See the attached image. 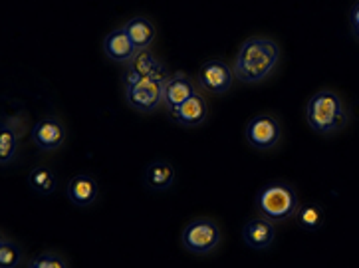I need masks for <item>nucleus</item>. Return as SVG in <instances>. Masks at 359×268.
<instances>
[{
	"instance_id": "nucleus-1",
	"label": "nucleus",
	"mask_w": 359,
	"mask_h": 268,
	"mask_svg": "<svg viewBox=\"0 0 359 268\" xmlns=\"http://www.w3.org/2000/svg\"><path fill=\"white\" fill-rule=\"evenodd\" d=\"M280 60V48L274 40L252 36L244 44L234 60V76L244 83H260L274 72Z\"/></svg>"
},
{
	"instance_id": "nucleus-2",
	"label": "nucleus",
	"mask_w": 359,
	"mask_h": 268,
	"mask_svg": "<svg viewBox=\"0 0 359 268\" xmlns=\"http://www.w3.org/2000/svg\"><path fill=\"white\" fill-rule=\"evenodd\" d=\"M255 207L258 215L266 217L272 222H282L296 217V213L300 209V199H298L296 189L290 183L272 181L258 191Z\"/></svg>"
},
{
	"instance_id": "nucleus-3",
	"label": "nucleus",
	"mask_w": 359,
	"mask_h": 268,
	"mask_svg": "<svg viewBox=\"0 0 359 268\" xmlns=\"http://www.w3.org/2000/svg\"><path fill=\"white\" fill-rule=\"evenodd\" d=\"M306 119L308 126L322 135L336 133L346 121V107L341 98L332 90L313 93L306 105Z\"/></svg>"
},
{
	"instance_id": "nucleus-4",
	"label": "nucleus",
	"mask_w": 359,
	"mask_h": 268,
	"mask_svg": "<svg viewBox=\"0 0 359 268\" xmlns=\"http://www.w3.org/2000/svg\"><path fill=\"white\" fill-rule=\"evenodd\" d=\"M222 243V231L219 222L209 217H197L187 222L181 233V245L191 255H209Z\"/></svg>"
},
{
	"instance_id": "nucleus-5",
	"label": "nucleus",
	"mask_w": 359,
	"mask_h": 268,
	"mask_svg": "<svg viewBox=\"0 0 359 268\" xmlns=\"http://www.w3.org/2000/svg\"><path fill=\"white\" fill-rule=\"evenodd\" d=\"M244 138L256 152H270L272 147L278 145L280 138H282V126L274 116L262 114V116L252 117L246 123Z\"/></svg>"
},
{
	"instance_id": "nucleus-6",
	"label": "nucleus",
	"mask_w": 359,
	"mask_h": 268,
	"mask_svg": "<svg viewBox=\"0 0 359 268\" xmlns=\"http://www.w3.org/2000/svg\"><path fill=\"white\" fill-rule=\"evenodd\" d=\"M163 86L159 78H141L140 82L126 88V100L129 107L141 114H153L163 104Z\"/></svg>"
},
{
	"instance_id": "nucleus-7",
	"label": "nucleus",
	"mask_w": 359,
	"mask_h": 268,
	"mask_svg": "<svg viewBox=\"0 0 359 268\" xmlns=\"http://www.w3.org/2000/svg\"><path fill=\"white\" fill-rule=\"evenodd\" d=\"M198 86L210 93H226L234 83V70L222 60H209L198 68Z\"/></svg>"
},
{
	"instance_id": "nucleus-8",
	"label": "nucleus",
	"mask_w": 359,
	"mask_h": 268,
	"mask_svg": "<svg viewBox=\"0 0 359 268\" xmlns=\"http://www.w3.org/2000/svg\"><path fill=\"white\" fill-rule=\"evenodd\" d=\"M276 239V227L274 222L262 217V215H255L252 219L244 222L243 227V241L244 245L252 250H266L272 246Z\"/></svg>"
},
{
	"instance_id": "nucleus-9",
	"label": "nucleus",
	"mask_w": 359,
	"mask_h": 268,
	"mask_svg": "<svg viewBox=\"0 0 359 268\" xmlns=\"http://www.w3.org/2000/svg\"><path fill=\"white\" fill-rule=\"evenodd\" d=\"M32 141L42 152H56L66 141V128L58 117H44L32 128Z\"/></svg>"
},
{
	"instance_id": "nucleus-10",
	"label": "nucleus",
	"mask_w": 359,
	"mask_h": 268,
	"mask_svg": "<svg viewBox=\"0 0 359 268\" xmlns=\"http://www.w3.org/2000/svg\"><path fill=\"white\" fill-rule=\"evenodd\" d=\"M197 90L191 82V78L183 74V72H177V74H171L169 80L163 86V105L169 109V114L175 112L181 104H185L187 100L191 95H195Z\"/></svg>"
},
{
	"instance_id": "nucleus-11",
	"label": "nucleus",
	"mask_w": 359,
	"mask_h": 268,
	"mask_svg": "<svg viewBox=\"0 0 359 268\" xmlns=\"http://www.w3.org/2000/svg\"><path fill=\"white\" fill-rule=\"evenodd\" d=\"M140 50L133 44V40L129 38L126 32V28H116L104 38V54L111 62L117 64H129L131 60L135 58Z\"/></svg>"
},
{
	"instance_id": "nucleus-12",
	"label": "nucleus",
	"mask_w": 359,
	"mask_h": 268,
	"mask_svg": "<svg viewBox=\"0 0 359 268\" xmlns=\"http://www.w3.org/2000/svg\"><path fill=\"white\" fill-rule=\"evenodd\" d=\"M207 116H209V105L198 92L191 95L185 104L179 105L175 112H171V117L183 128H197L201 123H205Z\"/></svg>"
},
{
	"instance_id": "nucleus-13",
	"label": "nucleus",
	"mask_w": 359,
	"mask_h": 268,
	"mask_svg": "<svg viewBox=\"0 0 359 268\" xmlns=\"http://www.w3.org/2000/svg\"><path fill=\"white\" fill-rule=\"evenodd\" d=\"M97 195H100V187L92 175L80 173V175H74L68 181V199L76 207H81V209L90 207L95 203Z\"/></svg>"
},
{
	"instance_id": "nucleus-14",
	"label": "nucleus",
	"mask_w": 359,
	"mask_h": 268,
	"mask_svg": "<svg viewBox=\"0 0 359 268\" xmlns=\"http://www.w3.org/2000/svg\"><path fill=\"white\" fill-rule=\"evenodd\" d=\"M143 181H145V187L151 191H157V193L167 191L175 183V167L165 159H155L145 167Z\"/></svg>"
},
{
	"instance_id": "nucleus-15",
	"label": "nucleus",
	"mask_w": 359,
	"mask_h": 268,
	"mask_svg": "<svg viewBox=\"0 0 359 268\" xmlns=\"http://www.w3.org/2000/svg\"><path fill=\"white\" fill-rule=\"evenodd\" d=\"M128 66L131 70L137 72L141 78H159V80H165V82H167L169 76H171V74L167 72V68L151 54L149 50H140V52L135 54V58L131 60Z\"/></svg>"
},
{
	"instance_id": "nucleus-16",
	"label": "nucleus",
	"mask_w": 359,
	"mask_h": 268,
	"mask_svg": "<svg viewBox=\"0 0 359 268\" xmlns=\"http://www.w3.org/2000/svg\"><path fill=\"white\" fill-rule=\"evenodd\" d=\"M123 28H126L129 38L133 40V44L137 46V50H149L155 36H157V28L147 16H135V18L128 20Z\"/></svg>"
},
{
	"instance_id": "nucleus-17",
	"label": "nucleus",
	"mask_w": 359,
	"mask_h": 268,
	"mask_svg": "<svg viewBox=\"0 0 359 268\" xmlns=\"http://www.w3.org/2000/svg\"><path fill=\"white\" fill-rule=\"evenodd\" d=\"M18 123H14L12 119H4L0 126V163L2 167H8L14 161L16 153H18Z\"/></svg>"
},
{
	"instance_id": "nucleus-18",
	"label": "nucleus",
	"mask_w": 359,
	"mask_h": 268,
	"mask_svg": "<svg viewBox=\"0 0 359 268\" xmlns=\"http://www.w3.org/2000/svg\"><path fill=\"white\" fill-rule=\"evenodd\" d=\"M296 221L300 225L304 231L308 233H316L322 229V225L325 221V210L322 205L318 203H306L300 205V209L296 213Z\"/></svg>"
},
{
	"instance_id": "nucleus-19",
	"label": "nucleus",
	"mask_w": 359,
	"mask_h": 268,
	"mask_svg": "<svg viewBox=\"0 0 359 268\" xmlns=\"http://www.w3.org/2000/svg\"><path fill=\"white\" fill-rule=\"evenodd\" d=\"M28 185L38 195H52L58 187V177L50 167H34L28 173Z\"/></svg>"
},
{
	"instance_id": "nucleus-20",
	"label": "nucleus",
	"mask_w": 359,
	"mask_h": 268,
	"mask_svg": "<svg viewBox=\"0 0 359 268\" xmlns=\"http://www.w3.org/2000/svg\"><path fill=\"white\" fill-rule=\"evenodd\" d=\"M22 262V248L6 234L0 236V268H16Z\"/></svg>"
},
{
	"instance_id": "nucleus-21",
	"label": "nucleus",
	"mask_w": 359,
	"mask_h": 268,
	"mask_svg": "<svg viewBox=\"0 0 359 268\" xmlns=\"http://www.w3.org/2000/svg\"><path fill=\"white\" fill-rule=\"evenodd\" d=\"M28 268H68V262H66V258L62 257V255H58V253L46 250V253L36 255V257L28 262Z\"/></svg>"
},
{
	"instance_id": "nucleus-22",
	"label": "nucleus",
	"mask_w": 359,
	"mask_h": 268,
	"mask_svg": "<svg viewBox=\"0 0 359 268\" xmlns=\"http://www.w3.org/2000/svg\"><path fill=\"white\" fill-rule=\"evenodd\" d=\"M353 32H355V34L359 36V26H358V28H353Z\"/></svg>"
}]
</instances>
